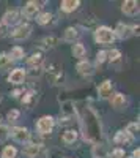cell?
I'll list each match as a JSON object with an SVG mask.
<instances>
[{
	"instance_id": "6da1fadb",
	"label": "cell",
	"mask_w": 140,
	"mask_h": 158,
	"mask_svg": "<svg viewBox=\"0 0 140 158\" xmlns=\"http://www.w3.org/2000/svg\"><path fill=\"white\" fill-rule=\"evenodd\" d=\"M84 138L85 141H98L101 138V125L98 120V115L91 111L87 109V118H84Z\"/></svg>"
},
{
	"instance_id": "7a4b0ae2",
	"label": "cell",
	"mask_w": 140,
	"mask_h": 158,
	"mask_svg": "<svg viewBox=\"0 0 140 158\" xmlns=\"http://www.w3.org/2000/svg\"><path fill=\"white\" fill-rule=\"evenodd\" d=\"M95 40L99 44H110L115 40V32L109 27H98L95 32Z\"/></svg>"
},
{
	"instance_id": "3957f363",
	"label": "cell",
	"mask_w": 140,
	"mask_h": 158,
	"mask_svg": "<svg viewBox=\"0 0 140 158\" xmlns=\"http://www.w3.org/2000/svg\"><path fill=\"white\" fill-rule=\"evenodd\" d=\"M47 77H49V81L52 82L54 85L61 84V81H63V68L60 67L58 63H52L49 67V70H47Z\"/></svg>"
},
{
	"instance_id": "277c9868",
	"label": "cell",
	"mask_w": 140,
	"mask_h": 158,
	"mask_svg": "<svg viewBox=\"0 0 140 158\" xmlns=\"http://www.w3.org/2000/svg\"><path fill=\"white\" fill-rule=\"evenodd\" d=\"M30 33H32V27L29 24H21V25H18V27L11 32V36L14 38V40H27L29 36H30Z\"/></svg>"
},
{
	"instance_id": "5b68a950",
	"label": "cell",
	"mask_w": 140,
	"mask_h": 158,
	"mask_svg": "<svg viewBox=\"0 0 140 158\" xmlns=\"http://www.w3.org/2000/svg\"><path fill=\"white\" fill-rule=\"evenodd\" d=\"M54 123H55V120L52 117H50V115H44V117H41L40 120H38L36 128H38L40 133H50L52 128H54Z\"/></svg>"
},
{
	"instance_id": "8992f818",
	"label": "cell",
	"mask_w": 140,
	"mask_h": 158,
	"mask_svg": "<svg viewBox=\"0 0 140 158\" xmlns=\"http://www.w3.org/2000/svg\"><path fill=\"white\" fill-rule=\"evenodd\" d=\"M11 136L18 142H27L30 139V131L24 127H14L11 130Z\"/></svg>"
},
{
	"instance_id": "52a82bcc",
	"label": "cell",
	"mask_w": 140,
	"mask_h": 158,
	"mask_svg": "<svg viewBox=\"0 0 140 158\" xmlns=\"http://www.w3.org/2000/svg\"><path fill=\"white\" fill-rule=\"evenodd\" d=\"M121 10L124 15H129V16H135L138 13V3L134 2V0H126V2L121 3Z\"/></svg>"
},
{
	"instance_id": "ba28073f",
	"label": "cell",
	"mask_w": 140,
	"mask_h": 158,
	"mask_svg": "<svg viewBox=\"0 0 140 158\" xmlns=\"http://www.w3.org/2000/svg\"><path fill=\"white\" fill-rule=\"evenodd\" d=\"M40 8H41V5L38 2H27V5H25L24 10H22V15L25 18H33L36 13L40 11Z\"/></svg>"
},
{
	"instance_id": "9c48e42d",
	"label": "cell",
	"mask_w": 140,
	"mask_h": 158,
	"mask_svg": "<svg viewBox=\"0 0 140 158\" xmlns=\"http://www.w3.org/2000/svg\"><path fill=\"white\" fill-rule=\"evenodd\" d=\"M113 32H115V36H120L121 40H126V38H129L132 35V29L129 27V25L123 24V22H120Z\"/></svg>"
},
{
	"instance_id": "30bf717a",
	"label": "cell",
	"mask_w": 140,
	"mask_h": 158,
	"mask_svg": "<svg viewBox=\"0 0 140 158\" xmlns=\"http://www.w3.org/2000/svg\"><path fill=\"white\" fill-rule=\"evenodd\" d=\"M24 79H25V71L22 68H16V70H13L11 74L8 76V81L11 84H21L24 82Z\"/></svg>"
},
{
	"instance_id": "8fae6325",
	"label": "cell",
	"mask_w": 140,
	"mask_h": 158,
	"mask_svg": "<svg viewBox=\"0 0 140 158\" xmlns=\"http://www.w3.org/2000/svg\"><path fill=\"white\" fill-rule=\"evenodd\" d=\"M40 152H41V147L36 146V144H29L22 149V153L29 158H38L40 156Z\"/></svg>"
},
{
	"instance_id": "7c38bea8",
	"label": "cell",
	"mask_w": 140,
	"mask_h": 158,
	"mask_svg": "<svg viewBox=\"0 0 140 158\" xmlns=\"http://www.w3.org/2000/svg\"><path fill=\"white\" fill-rule=\"evenodd\" d=\"M98 94H99L101 98H109L112 95V81H109V79L104 81L103 84L98 87Z\"/></svg>"
},
{
	"instance_id": "4fadbf2b",
	"label": "cell",
	"mask_w": 140,
	"mask_h": 158,
	"mask_svg": "<svg viewBox=\"0 0 140 158\" xmlns=\"http://www.w3.org/2000/svg\"><path fill=\"white\" fill-rule=\"evenodd\" d=\"M77 71L82 74V76H91L93 74V67L88 60H80L77 63Z\"/></svg>"
},
{
	"instance_id": "5bb4252c",
	"label": "cell",
	"mask_w": 140,
	"mask_h": 158,
	"mask_svg": "<svg viewBox=\"0 0 140 158\" xmlns=\"http://www.w3.org/2000/svg\"><path fill=\"white\" fill-rule=\"evenodd\" d=\"M79 6H80L79 0H63L61 2V11H65V13H72Z\"/></svg>"
},
{
	"instance_id": "9a60e30c",
	"label": "cell",
	"mask_w": 140,
	"mask_h": 158,
	"mask_svg": "<svg viewBox=\"0 0 140 158\" xmlns=\"http://www.w3.org/2000/svg\"><path fill=\"white\" fill-rule=\"evenodd\" d=\"M18 18H19V15H18V11L16 10H8L5 15H3V24H6V25H11V24H16L18 22Z\"/></svg>"
},
{
	"instance_id": "2e32d148",
	"label": "cell",
	"mask_w": 140,
	"mask_h": 158,
	"mask_svg": "<svg viewBox=\"0 0 140 158\" xmlns=\"http://www.w3.org/2000/svg\"><path fill=\"white\" fill-rule=\"evenodd\" d=\"M112 106L115 109H123L126 106V98L123 94H115L112 97Z\"/></svg>"
},
{
	"instance_id": "e0dca14e",
	"label": "cell",
	"mask_w": 140,
	"mask_h": 158,
	"mask_svg": "<svg viewBox=\"0 0 140 158\" xmlns=\"http://www.w3.org/2000/svg\"><path fill=\"white\" fill-rule=\"evenodd\" d=\"M61 139H63V142H65L66 146H71V144H74V142H76V139H77V131H74V130H68V131H65V133H63Z\"/></svg>"
},
{
	"instance_id": "ac0fdd59",
	"label": "cell",
	"mask_w": 140,
	"mask_h": 158,
	"mask_svg": "<svg viewBox=\"0 0 140 158\" xmlns=\"http://www.w3.org/2000/svg\"><path fill=\"white\" fill-rule=\"evenodd\" d=\"M93 156L95 158H107V149L103 144H95L93 146Z\"/></svg>"
},
{
	"instance_id": "d6986e66",
	"label": "cell",
	"mask_w": 140,
	"mask_h": 158,
	"mask_svg": "<svg viewBox=\"0 0 140 158\" xmlns=\"http://www.w3.org/2000/svg\"><path fill=\"white\" fill-rule=\"evenodd\" d=\"M79 30L76 29V27H68L65 30V41H69V43H74V40H77L79 38Z\"/></svg>"
},
{
	"instance_id": "ffe728a7",
	"label": "cell",
	"mask_w": 140,
	"mask_h": 158,
	"mask_svg": "<svg viewBox=\"0 0 140 158\" xmlns=\"http://www.w3.org/2000/svg\"><path fill=\"white\" fill-rule=\"evenodd\" d=\"M35 98H36V94H35L33 90L25 92L24 97H22V104H24V106H27V108H30L32 104H33V101H35Z\"/></svg>"
},
{
	"instance_id": "44dd1931",
	"label": "cell",
	"mask_w": 140,
	"mask_h": 158,
	"mask_svg": "<svg viewBox=\"0 0 140 158\" xmlns=\"http://www.w3.org/2000/svg\"><path fill=\"white\" fill-rule=\"evenodd\" d=\"M27 63H29V67H32V68H40L41 63H43V56L41 54H33L32 57H29Z\"/></svg>"
},
{
	"instance_id": "7402d4cb",
	"label": "cell",
	"mask_w": 140,
	"mask_h": 158,
	"mask_svg": "<svg viewBox=\"0 0 140 158\" xmlns=\"http://www.w3.org/2000/svg\"><path fill=\"white\" fill-rule=\"evenodd\" d=\"M85 46L84 44H80V43H76L74 46H72V56L74 57H77V59H80V57H84L85 56Z\"/></svg>"
},
{
	"instance_id": "603a6c76",
	"label": "cell",
	"mask_w": 140,
	"mask_h": 158,
	"mask_svg": "<svg viewBox=\"0 0 140 158\" xmlns=\"http://www.w3.org/2000/svg\"><path fill=\"white\" fill-rule=\"evenodd\" d=\"M131 138H132V136H129L128 133H126V131H118L113 141H115L117 144H126V142L131 141Z\"/></svg>"
},
{
	"instance_id": "cb8c5ba5",
	"label": "cell",
	"mask_w": 140,
	"mask_h": 158,
	"mask_svg": "<svg viewBox=\"0 0 140 158\" xmlns=\"http://www.w3.org/2000/svg\"><path fill=\"white\" fill-rule=\"evenodd\" d=\"M16 155H18V150L13 146H6L2 152V158H16Z\"/></svg>"
},
{
	"instance_id": "d4e9b609",
	"label": "cell",
	"mask_w": 140,
	"mask_h": 158,
	"mask_svg": "<svg viewBox=\"0 0 140 158\" xmlns=\"http://www.w3.org/2000/svg\"><path fill=\"white\" fill-rule=\"evenodd\" d=\"M106 56H107V59L113 63V62H120V59H121V52H120L118 49H112V51L106 52Z\"/></svg>"
},
{
	"instance_id": "484cf974",
	"label": "cell",
	"mask_w": 140,
	"mask_h": 158,
	"mask_svg": "<svg viewBox=\"0 0 140 158\" xmlns=\"http://www.w3.org/2000/svg\"><path fill=\"white\" fill-rule=\"evenodd\" d=\"M41 43H44V48H54V46H57L58 40L55 36H44L41 40Z\"/></svg>"
},
{
	"instance_id": "4316f807",
	"label": "cell",
	"mask_w": 140,
	"mask_h": 158,
	"mask_svg": "<svg viewBox=\"0 0 140 158\" xmlns=\"http://www.w3.org/2000/svg\"><path fill=\"white\" fill-rule=\"evenodd\" d=\"M10 56L14 59V60H19V59L24 57V49L19 48V46H14V48L11 49V54H10ZM11 57H10V59H11Z\"/></svg>"
},
{
	"instance_id": "83f0119b",
	"label": "cell",
	"mask_w": 140,
	"mask_h": 158,
	"mask_svg": "<svg viewBox=\"0 0 140 158\" xmlns=\"http://www.w3.org/2000/svg\"><path fill=\"white\" fill-rule=\"evenodd\" d=\"M50 19H52V15H50V13H43V15H40V16L36 18L38 24H41V25L49 24V22H50Z\"/></svg>"
},
{
	"instance_id": "f1b7e54d",
	"label": "cell",
	"mask_w": 140,
	"mask_h": 158,
	"mask_svg": "<svg viewBox=\"0 0 140 158\" xmlns=\"http://www.w3.org/2000/svg\"><path fill=\"white\" fill-rule=\"evenodd\" d=\"M126 133H128L129 136H135V135L138 133V122L129 123L128 127H126Z\"/></svg>"
},
{
	"instance_id": "f546056e",
	"label": "cell",
	"mask_w": 140,
	"mask_h": 158,
	"mask_svg": "<svg viewBox=\"0 0 140 158\" xmlns=\"http://www.w3.org/2000/svg\"><path fill=\"white\" fill-rule=\"evenodd\" d=\"M11 65V59L6 54H0V70H5Z\"/></svg>"
},
{
	"instance_id": "4dcf8cb0",
	"label": "cell",
	"mask_w": 140,
	"mask_h": 158,
	"mask_svg": "<svg viewBox=\"0 0 140 158\" xmlns=\"http://www.w3.org/2000/svg\"><path fill=\"white\" fill-rule=\"evenodd\" d=\"M19 115H21V112H19L18 109H11V111L6 114V118H8L10 122H14V120H18V118H19Z\"/></svg>"
},
{
	"instance_id": "1f68e13d",
	"label": "cell",
	"mask_w": 140,
	"mask_h": 158,
	"mask_svg": "<svg viewBox=\"0 0 140 158\" xmlns=\"http://www.w3.org/2000/svg\"><path fill=\"white\" fill-rule=\"evenodd\" d=\"M10 136V130L5 125H0V141H5Z\"/></svg>"
},
{
	"instance_id": "d6a6232c",
	"label": "cell",
	"mask_w": 140,
	"mask_h": 158,
	"mask_svg": "<svg viewBox=\"0 0 140 158\" xmlns=\"http://www.w3.org/2000/svg\"><path fill=\"white\" fill-rule=\"evenodd\" d=\"M106 59H107V56H106V52H104V51L98 52V56H96V65H103Z\"/></svg>"
},
{
	"instance_id": "836d02e7",
	"label": "cell",
	"mask_w": 140,
	"mask_h": 158,
	"mask_svg": "<svg viewBox=\"0 0 140 158\" xmlns=\"http://www.w3.org/2000/svg\"><path fill=\"white\" fill-rule=\"evenodd\" d=\"M112 156L113 158H123L124 156V150H121V149H115L112 152Z\"/></svg>"
},
{
	"instance_id": "e575fe53",
	"label": "cell",
	"mask_w": 140,
	"mask_h": 158,
	"mask_svg": "<svg viewBox=\"0 0 140 158\" xmlns=\"http://www.w3.org/2000/svg\"><path fill=\"white\" fill-rule=\"evenodd\" d=\"M138 155H140V150H138V149H135V150L132 152V158H138Z\"/></svg>"
},
{
	"instance_id": "d590c367",
	"label": "cell",
	"mask_w": 140,
	"mask_h": 158,
	"mask_svg": "<svg viewBox=\"0 0 140 158\" xmlns=\"http://www.w3.org/2000/svg\"><path fill=\"white\" fill-rule=\"evenodd\" d=\"M2 35H3V25L0 24V36H2Z\"/></svg>"
},
{
	"instance_id": "8d00e7d4",
	"label": "cell",
	"mask_w": 140,
	"mask_h": 158,
	"mask_svg": "<svg viewBox=\"0 0 140 158\" xmlns=\"http://www.w3.org/2000/svg\"><path fill=\"white\" fill-rule=\"evenodd\" d=\"M0 101H2V97H0Z\"/></svg>"
}]
</instances>
